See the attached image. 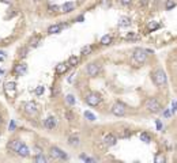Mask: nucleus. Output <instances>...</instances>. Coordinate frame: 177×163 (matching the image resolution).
Returning a JSON list of instances; mask_svg holds the SVG:
<instances>
[{
	"mask_svg": "<svg viewBox=\"0 0 177 163\" xmlns=\"http://www.w3.org/2000/svg\"><path fill=\"white\" fill-rule=\"evenodd\" d=\"M151 78H153V82L157 84V86H165L166 80H168L165 71H164L162 68H158V69H155V71L153 72Z\"/></svg>",
	"mask_w": 177,
	"mask_h": 163,
	"instance_id": "nucleus-1",
	"label": "nucleus"
},
{
	"mask_svg": "<svg viewBox=\"0 0 177 163\" xmlns=\"http://www.w3.org/2000/svg\"><path fill=\"white\" fill-rule=\"evenodd\" d=\"M147 53L149 50L146 49H142V48H138L135 49L134 53H132V60H134L135 64H143L147 60Z\"/></svg>",
	"mask_w": 177,
	"mask_h": 163,
	"instance_id": "nucleus-2",
	"label": "nucleus"
},
{
	"mask_svg": "<svg viewBox=\"0 0 177 163\" xmlns=\"http://www.w3.org/2000/svg\"><path fill=\"white\" fill-rule=\"evenodd\" d=\"M145 106L150 113H158V111L161 110V105H159L158 99H155V98H149V99L146 101Z\"/></svg>",
	"mask_w": 177,
	"mask_h": 163,
	"instance_id": "nucleus-3",
	"label": "nucleus"
},
{
	"mask_svg": "<svg viewBox=\"0 0 177 163\" xmlns=\"http://www.w3.org/2000/svg\"><path fill=\"white\" fill-rule=\"evenodd\" d=\"M4 94L12 99V98H15L16 97V84L15 82H7V83L4 84Z\"/></svg>",
	"mask_w": 177,
	"mask_h": 163,
	"instance_id": "nucleus-4",
	"label": "nucleus"
},
{
	"mask_svg": "<svg viewBox=\"0 0 177 163\" xmlns=\"http://www.w3.org/2000/svg\"><path fill=\"white\" fill-rule=\"evenodd\" d=\"M23 109H25V113L28 115H30V117H34V115L38 114V106H37V104H34L33 101L26 102V104L23 105Z\"/></svg>",
	"mask_w": 177,
	"mask_h": 163,
	"instance_id": "nucleus-5",
	"label": "nucleus"
},
{
	"mask_svg": "<svg viewBox=\"0 0 177 163\" xmlns=\"http://www.w3.org/2000/svg\"><path fill=\"white\" fill-rule=\"evenodd\" d=\"M127 111V106L123 102H116V104L112 106V113L114 115H117V117H121V115L126 114Z\"/></svg>",
	"mask_w": 177,
	"mask_h": 163,
	"instance_id": "nucleus-6",
	"label": "nucleus"
},
{
	"mask_svg": "<svg viewBox=\"0 0 177 163\" xmlns=\"http://www.w3.org/2000/svg\"><path fill=\"white\" fill-rule=\"evenodd\" d=\"M51 156L53 159H63V160H67L68 159V155L66 152H63L61 150H59L57 147H52L51 148Z\"/></svg>",
	"mask_w": 177,
	"mask_h": 163,
	"instance_id": "nucleus-7",
	"label": "nucleus"
},
{
	"mask_svg": "<svg viewBox=\"0 0 177 163\" xmlns=\"http://www.w3.org/2000/svg\"><path fill=\"white\" fill-rule=\"evenodd\" d=\"M86 102L90 105V106H97V105L101 102V98H99V95L97 92H89L86 95Z\"/></svg>",
	"mask_w": 177,
	"mask_h": 163,
	"instance_id": "nucleus-8",
	"label": "nucleus"
},
{
	"mask_svg": "<svg viewBox=\"0 0 177 163\" xmlns=\"http://www.w3.org/2000/svg\"><path fill=\"white\" fill-rule=\"evenodd\" d=\"M104 144H105L106 147H113L114 144L117 143V139H116V136L112 135V133H108V135H105V137H104Z\"/></svg>",
	"mask_w": 177,
	"mask_h": 163,
	"instance_id": "nucleus-9",
	"label": "nucleus"
},
{
	"mask_svg": "<svg viewBox=\"0 0 177 163\" xmlns=\"http://www.w3.org/2000/svg\"><path fill=\"white\" fill-rule=\"evenodd\" d=\"M99 69H101V67H99L98 64H95V63L90 64V65L87 67V75H89V76H95V75H98Z\"/></svg>",
	"mask_w": 177,
	"mask_h": 163,
	"instance_id": "nucleus-10",
	"label": "nucleus"
},
{
	"mask_svg": "<svg viewBox=\"0 0 177 163\" xmlns=\"http://www.w3.org/2000/svg\"><path fill=\"white\" fill-rule=\"evenodd\" d=\"M44 125H45V128H48V129H55V127L57 125V120H56V117H48L47 120H45V122H44Z\"/></svg>",
	"mask_w": 177,
	"mask_h": 163,
	"instance_id": "nucleus-11",
	"label": "nucleus"
},
{
	"mask_svg": "<svg viewBox=\"0 0 177 163\" xmlns=\"http://www.w3.org/2000/svg\"><path fill=\"white\" fill-rule=\"evenodd\" d=\"M16 154H18L19 156H22V158H26V156L30 155V151H29L28 146L22 143V144H20V147L18 148V151H16Z\"/></svg>",
	"mask_w": 177,
	"mask_h": 163,
	"instance_id": "nucleus-12",
	"label": "nucleus"
},
{
	"mask_svg": "<svg viewBox=\"0 0 177 163\" xmlns=\"http://www.w3.org/2000/svg\"><path fill=\"white\" fill-rule=\"evenodd\" d=\"M70 63H60L57 67H56V73H59V75H61V73H66V72L68 71V68H70Z\"/></svg>",
	"mask_w": 177,
	"mask_h": 163,
	"instance_id": "nucleus-13",
	"label": "nucleus"
},
{
	"mask_svg": "<svg viewBox=\"0 0 177 163\" xmlns=\"http://www.w3.org/2000/svg\"><path fill=\"white\" fill-rule=\"evenodd\" d=\"M75 10V3L72 1H68V3H64L61 7H60V12H71Z\"/></svg>",
	"mask_w": 177,
	"mask_h": 163,
	"instance_id": "nucleus-14",
	"label": "nucleus"
},
{
	"mask_svg": "<svg viewBox=\"0 0 177 163\" xmlns=\"http://www.w3.org/2000/svg\"><path fill=\"white\" fill-rule=\"evenodd\" d=\"M20 144H22L20 140H11V141L8 143L7 148H8V150H11V151H14V152H16V151H18V148L20 147Z\"/></svg>",
	"mask_w": 177,
	"mask_h": 163,
	"instance_id": "nucleus-15",
	"label": "nucleus"
},
{
	"mask_svg": "<svg viewBox=\"0 0 177 163\" xmlns=\"http://www.w3.org/2000/svg\"><path fill=\"white\" fill-rule=\"evenodd\" d=\"M130 24H131V19L128 16H123V18H120V20H118V26H120V27H127V26H130Z\"/></svg>",
	"mask_w": 177,
	"mask_h": 163,
	"instance_id": "nucleus-16",
	"label": "nucleus"
},
{
	"mask_svg": "<svg viewBox=\"0 0 177 163\" xmlns=\"http://www.w3.org/2000/svg\"><path fill=\"white\" fill-rule=\"evenodd\" d=\"M25 71H26V65L25 64H16L15 68H14V72L16 75H22Z\"/></svg>",
	"mask_w": 177,
	"mask_h": 163,
	"instance_id": "nucleus-17",
	"label": "nucleus"
},
{
	"mask_svg": "<svg viewBox=\"0 0 177 163\" xmlns=\"http://www.w3.org/2000/svg\"><path fill=\"white\" fill-rule=\"evenodd\" d=\"M60 30H61V26H60V24H53V26H51V27L48 29V33H49V34H56V33H59Z\"/></svg>",
	"mask_w": 177,
	"mask_h": 163,
	"instance_id": "nucleus-18",
	"label": "nucleus"
},
{
	"mask_svg": "<svg viewBox=\"0 0 177 163\" xmlns=\"http://www.w3.org/2000/svg\"><path fill=\"white\" fill-rule=\"evenodd\" d=\"M68 143H70V146H72V147H76V146H79V137L78 136H71L70 140H68Z\"/></svg>",
	"mask_w": 177,
	"mask_h": 163,
	"instance_id": "nucleus-19",
	"label": "nucleus"
},
{
	"mask_svg": "<svg viewBox=\"0 0 177 163\" xmlns=\"http://www.w3.org/2000/svg\"><path fill=\"white\" fill-rule=\"evenodd\" d=\"M68 63H70L71 67H75V65L79 63V57L78 56H71L70 60H68Z\"/></svg>",
	"mask_w": 177,
	"mask_h": 163,
	"instance_id": "nucleus-20",
	"label": "nucleus"
},
{
	"mask_svg": "<svg viewBox=\"0 0 177 163\" xmlns=\"http://www.w3.org/2000/svg\"><path fill=\"white\" fill-rule=\"evenodd\" d=\"M110 42H112V37H110L109 34H106V36H104L102 38H101V44L102 45H109Z\"/></svg>",
	"mask_w": 177,
	"mask_h": 163,
	"instance_id": "nucleus-21",
	"label": "nucleus"
},
{
	"mask_svg": "<svg viewBox=\"0 0 177 163\" xmlns=\"http://www.w3.org/2000/svg\"><path fill=\"white\" fill-rule=\"evenodd\" d=\"M39 42V37L38 36H34L30 38V46H37Z\"/></svg>",
	"mask_w": 177,
	"mask_h": 163,
	"instance_id": "nucleus-22",
	"label": "nucleus"
},
{
	"mask_svg": "<svg viewBox=\"0 0 177 163\" xmlns=\"http://www.w3.org/2000/svg\"><path fill=\"white\" fill-rule=\"evenodd\" d=\"M140 140H142V141H145V143H150V141H151V137H150L149 133H142Z\"/></svg>",
	"mask_w": 177,
	"mask_h": 163,
	"instance_id": "nucleus-23",
	"label": "nucleus"
},
{
	"mask_svg": "<svg viewBox=\"0 0 177 163\" xmlns=\"http://www.w3.org/2000/svg\"><path fill=\"white\" fill-rule=\"evenodd\" d=\"M34 160H35V162H38V163H45V162H47V158H45L42 154H38V155L35 156Z\"/></svg>",
	"mask_w": 177,
	"mask_h": 163,
	"instance_id": "nucleus-24",
	"label": "nucleus"
},
{
	"mask_svg": "<svg viewBox=\"0 0 177 163\" xmlns=\"http://www.w3.org/2000/svg\"><path fill=\"white\" fill-rule=\"evenodd\" d=\"M48 11L53 14V12L60 11V7H59V6H53V4H52V6H49V7H48Z\"/></svg>",
	"mask_w": 177,
	"mask_h": 163,
	"instance_id": "nucleus-25",
	"label": "nucleus"
},
{
	"mask_svg": "<svg viewBox=\"0 0 177 163\" xmlns=\"http://www.w3.org/2000/svg\"><path fill=\"white\" fill-rule=\"evenodd\" d=\"M85 117H86L87 120H90V121H94L95 120V115L93 114V113H90V111H85Z\"/></svg>",
	"mask_w": 177,
	"mask_h": 163,
	"instance_id": "nucleus-26",
	"label": "nucleus"
},
{
	"mask_svg": "<svg viewBox=\"0 0 177 163\" xmlns=\"http://www.w3.org/2000/svg\"><path fill=\"white\" fill-rule=\"evenodd\" d=\"M155 29H158V22L153 20V22L149 24V30H155Z\"/></svg>",
	"mask_w": 177,
	"mask_h": 163,
	"instance_id": "nucleus-27",
	"label": "nucleus"
},
{
	"mask_svg": "<svg viewBox=\"0 0 177 163\" xmlns=\"http://www.w3.org/2000/svg\"><path fill=\"white\" fill-rule=\"evenodd\" d=\"M176 4H174V1H172V0H168L166 1V4H165V7H166V10H170V8H173Z\"/></svg>",
	"mask_w": 177,
	"mask_h": 163,
	"instance_id": "nucleus-28",
	"label": "nucleus"
},
{
	"mask_svg": "<svg viewBox=\"0 0 177 163\" xmlns=\"http://www.w3.org/2000/svg\"><path fill=\"white\" fill-rule=\"evenodd\" d=\"M64 115H66V118H67L68 121H74V114H72L71 111H66Z\"/></svg>",
	"mask_w": 177,
	"mask_h": 163,
	"instance_id": "nucleus-29",
	"label": "nucleus"
},
{
	"mask_svg": "<svg viewBox=\"0 0 177 163\" xmlns=\"http://www.w3.org/2000/svg\"><path fill=\"white\" fill-rule=\"evenodd\" d=\"M91 52V46H85L82 48V55H87V53Z\"/></svg>",
	"mask_w": 177,
	"mask_h": 163,
	"instance_id": "nucleus-30",
	"label": "nucleus"
},
{
	"mask_svg": "<svg viewBox=\"0 0 177 163\" xmlns=\"http://www.w3.org/2000/svg\"><path fill=\"white\" fill-rule=\"evenodd\" d=\"M42 92H44V87H42V86H38V87L35 88V94H37V95H41Z\"/></svg>",
	"mask_w": 177,
	"mask_h": 163,
	"instance_id": "nucleus-31",
	"label": "nucleus"
},
{
	"mask_svg": "<svg viewBox=\"0 0 177 163\" xmlns=\"http://www.w3.org/2000/svg\"><path fill=\"white\" fill-rule=\"evenodd\" d=\"M126 38H127V40H134V38H138V37H136L135 33H130V34H127Z\"/></svg>",
	"mask_w": 177,
	"mask_h": 163,
	"instance_id": "nucleus-32",
	"label": "nucleus"
},
{
	"mask_svg": "<svg viewBox=\"0 0 177 163\" xmlns=\"http://www.w3.org/2000/svg\"><path fill=\"white\" fill-rule=\"evenodd\" d=\"M67 102H68L70 105H74V104H75L74 97H72V95H67Z\"/></svg>",
	"mask_w": 177,
	"mask_h": 163,
	"instance_id": "nucleus-33",
	"label": "nucleus"
},
{
	"mask_svg": "<svg viewBox=\"0 0 177 163\" xmlns=\"http://www.w3.org/2000/svg\"><path fill=\"white\" fill-rule=\"evenodd\" d=\"M172 111L173 113L177 111V101H172Z\"/></svg>",
	"mask_w": 177,
	"mask_h": 163,
	"instance_id": "nucleus-34",
	"label": "nucleus"
},
{
	"mask_svg": "<svg viewBox=\"0 0 177 163\" xmlns=\"http://www.w3.org/2000/svg\"><path fill=\"white\" fill-rule=\"evenodd\" d=\"M149 4V0H139V6L140 7H146Z\"/></svg>",
	"mask_w": 177,
	"mask_h": 163,
	"instance_id": "nucleus-35",
	"label": "nucleus"
},
{
	"mask_svg": "<svg viewBox=\"0 0 177 163\" xmlns=\"http://www.w3.org/2000/svg\"><path fill=\"white\" fill-rule=\"evenodd\" d=\"M155 162H165V158H164V156H162V155H157V156H155Z\"/></svg>",
	"mask_w": 177,
	"mask_h": 163,
	"instance_id": "nucleus-36",
	"label": "nucleus"
},
{
	"mask_svg": "<svg viewBox=\"0 0 177 163\" xmlns=\"http://www.w3.org/2000/svg\"><path fill=\"white\" fill-rule=\"evenodd\" d=\"M120 3H121L123 6H130V4L132 3V0H120Z\"/></svg>",
	"mask_w": 177,
	"mask_h": 163,
	"instance_id": "nucleus-37",
	"label": "nucleus"
},
{
	"mask_svg": "<svg viewBox=\"0 0 177 163\" xmlns=\"http://www.w3.org/2000/svg\"><path fill=\"white\" fill-rule=\"evenodd\" d=\"M26 53H28V49L23 48V49H22V50L19 52V56H20V57H25V56H26Z\"/></svg>",
	"mask_w": 177,
	"mask_h": 163,
	"instance_id": "nucleus-38",
	"label": "nucleus"
},
{
	"mask_svg": "<svg viewBox=\"0 0 177 163\" xmlns=\"http://www.w3.org/2000/svg\"><path fill=\"white\" fill-rule=\"evenodd\" d=\"M128 136H130V131H126V132H121L120 137H128Z\"/></svg>",
	"mask_w": 177,
	"mask_h": 163,
	"instance_id": "nucleus-39",
	"label": "nucleus"
},
{
	"mask_svg": "<svg viewBox=\"0 0 177 163\" xmlns=\"http://www.w3.org/2000/svg\"><path fill=\"white\" fill-rule=\"evenodd\" d=\"M172 113H173V111H172V110H165V113H164V115H165V117H170V115H172Z\"/></svg>",
	"mask_w": 177,
	"mask_h": 163,
	"instance_id": "nucleus-40",
	"label": "nucleus"
},
{
	"mask_svg": "<svg viewBox=\"0 0 177 163\" xmlns=\"http://www.w3.org/2000/svg\"><path fill=\"white\" fill-rule=\"evenodd\" d=\"M10 131H14V129H15V122H14V121H12V122H10Z\"/></svg>",
	"mask_w": 177,
	"mask_h": 163,
	"instance_id": "nucleus-41",
	"label": "nucleus"
},
{
	"mask_svg": "<svg viewBox=\"0 0 177 163\" xmlns=\"http://www.w3.org/2000/svg\"><path fill=\"white\" fill-rule=\"evenodd\" d=\"M57 92H59V90H57V88H53V90H52V94H57Z\"/></svg>",
	"mask_w": 177,
	"mask_h": 163,
	"instance_id": "nucleus-42",
	"label": "nucleus"
},
{
	"mask_svg": "<svg viewBox=\"0 0 177 163\" xmlns=\"http://www.w3.org/2000/svg\"><path fill=\"white\" fill-rule=\"evenodd\" d=\"M157 128H158V129H161V128H162V125H161V122H159V121L157 122Z\"/></svg>",
	"mask_w": 177,
	"mask_h": 163,
	"instance_id": "nucleus-43",
	"label": "nucleus"
},
{
	"mask_svg": "<svg viewBox=\"0 0 177 163\" xmlns=\"http://www.w3.org/2000/svg\"><path fill=\"white\" fill-rule=\"evenodd\" d=\"M1 1H3V3H11V1H12V0H1Z\"/></svg>",
	"mask_w": 177,
	"mask_h": 163,
	"instance_id": "nucleus-44",
	"label": "nucleus"
},
{
	"mask_svg": "<svg viewBox=\"0 0 177 163\" xmlns=\"http://www.w3.org/2000/svg\"><path fill=\"white\" fill-rule=\"evenodd\" d=\"M101 3H102V4H105V6H106V4H108V0H102Z\"/></svg>",
	"mask_w": 177,
	"mask_h": 163,
	"instance_id": "nucleus-45",
	"label": "nucleus"
},
{
	"mask_svg": "<svg viewBox=\"0 0 177 163\" xmlns=\"http://www.w3.org/2000/svg\"><path fill=\"white\" fill-rule=\"evenodd\" d=\"M0 73H3V71H1V69H0Z\"/></svg>",
	"mask_w": 177,
	"mask_h": 163,
	"instance_id": "nucleus-46",
	"label": "nucleus"
},
{
	"mask_svg": "<svg viewBox=\"0 0 177 163\" xmlns=\"http://www.w3.org/2000/svg\"><path fill=\"white\" fill-rule=\"evenodd\" d=\"M0 124H1V117H0Z\"/></svg>",
	"mask_w": 177,
	"mask_h": 163,
	"instance_id": "nucleus-47",
	"label": "nucleus"
},
{
	"mask_svg": "<svg viewBox=\"0 0 177 163\" xmlns=\"http://www.w3.org/2000/svg\"><path fill=\"white\" fill-rule=\"evenodd\" d=\"M35 1H39V0H35Z\"/></svg>",
	"mask_w": 177,
	"mask_h": 163,
	"instance_id": "nucleus-48",
	"label": "nucleus"
}]
</instances>
